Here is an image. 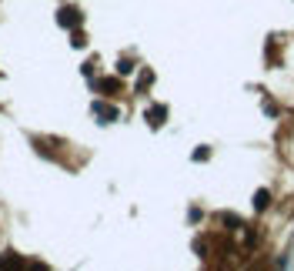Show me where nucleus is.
<instances>
[{"label":"nucleus","instance_id":"nucleus-2","mask_svg":"<svg viewBox=\"0 0 294 271\" xmlns=\"http://www.w3.org/2000/svg\"><path fill=\"white\" fill-rule=\"evenodd\" d=\"M150 124H164V117H167V107H154V111H150Z\"/></svg>","mask_w":294,"mask_h":271},{"label":"nucleus","instance_id":"nucleus-1","mask_svg":"<svg viewBox=\"0 0 294 271\" xmlns=\"http://www.w3.org/2000/svg\"><path fill=\"white\" fill-rule=\"evenodd\" d=\"M268 201H271V191H268V188H261V191L254 194V208H257V211H264V208H268Z\"/></svg>","mask_w":294,"mask_h":271}]
</instances>
